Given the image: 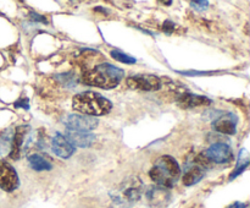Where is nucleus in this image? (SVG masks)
<instances>
[{"label": "nucleus", "instance_id": "nucleus-10", "mask_svg": "<svg viewBox=\"0 0 250 208\" xmlns=\"http://www.w3.org/2000/svg\"><path fill=\"white\" fill-rule=\"evenodd\" d=\"M170 198V192H168L166 188L160 187V186H158V187H151L150 190L146 192V200H148L149 205H150L151 207H164V206L167 205Z\"/></svg>", "mask_w": 250, "mask_h": 208}, {"label": "nucleus", "instance_id": "nucleus-19", "mask_svg": "<svg viewBox=\"0 0 250 208\" xmlns=\"http://www.w3.org/2000/svg\"><path fill=\"white\" fill-rule=\"evenodd\" d=\"M190 6L198 11H204L209 6V1H190Z\"/></svg>", "mask_w": 250, "mask_h": 208}, {"label": "nucleus", "instance_id": "nucleus-20", "mask_svg": "<svg viewBox=\"0 0 250 208\" xmlns=\"http://www.w3.org/2000/svg\"><path fill=\"white\" fill-rule=\"evenodd\" d=\"M163 29L166 32V33H171V32L173 31V23L171 21H166L165 23H164Z\"/></svg>", "mask_w": 250, "mask_h": 208}, {"label": "nucleus", "instance_id": "nucleus-12", "mask_svg": "<svg viewBox=\"0 0 250 208\" xmlns=\"http://www.w3.org/2000/svg\"><path fill=\"white\" fill-rule=\"evenodd\" d=\"M65 136L70 139V142L75 147H89L95 139L94 134H90V132L67 131Z\"/></svg>", "mask_w": 250, "mask_h": 208}, {"label": "nucleus", "instance_id": "nucleus-13", "mask_svg": "<svg viewBox=\"0 0 250 208\" xmlns=\"http://www.w3.org/2000/svg\"><path fill=\"white\" fill-rule=\"evenodd\" d=\"M26 134V126H19L15 131L14 139L11 143V152H10V157L12 159H19L20 153H21L22 143H23V137Z\"/></svg>", "mask_w": 250, "mask_h": 208}, {"label": "nucleus", "instance_id": "nucleus-14", "mask_svg": "<svg viewBox=\"0 0 250 208\" xmlns=\"http://www.w3.org/2000/svg\"><path fill=\"white\" fill-rule=\"evenodd\" d=\"M203 176H204V169L195 165L193 166L192 169H189V170L183 175L182 181L186 186H192L194 185V184L199 183L203 179Z\"/></svg>", "mask_w": 250, "mask_h": 208}, {"label": "nucleus", "instance_id": "nucleus-17", "mask_svg": "<svg viewBox=\"0 0 250 208\" xmlns=\"http://www.w3.org/2000/svg\"><path fill=\"white\" fill-rule=\"evenodd\" d=\"M248 164H249L248 153H247L246 149H242V152H239V161H238V163H237V166H236V169H234L233 174L229 176V180H232V179H234L236 176H238L239 174L243 173L244 169L248 166Z\"/></svg>", "mask_w": 250, "mask_h": 208}, {"label": "nucleus", "instance_id": "nucleus-15", "mask_svg": "<svg viewBox=\"0 0 250 208\" xmlns=\"http://www.w3.org/2000/svg\"><path fill=\"white\" fill-rule=\"evenodd\" d=\"M28 163L31 165V168L33 170L37 171H43V170H50L53 166H51L50 162L46 161L43 156L41 154H32V156L28 157Z\"/></svg>", "mask_w": 250, "mask_h": 208}, {"label": "nucleus", "instance_id": "nucleus-8", "mask_svg": "<svg viewBox=\"0 0 250 208\" xmlns=\"http://www.w3.org/2000/svg\"><path fill=\"white\" fill-rule=\"evenodd\" d=\"M19 187V175L11 164L0 161V188L4 191H14Z\"/></svg>", "mask_w": 250, "mask_h": 208}, {"label": "nucleus", "instance_id": "nucleus-22", "mask_svg": "<svg viewBox=\"0 0 250 208\" xmlns=\"http://www.w3.org/2000/svg\"><path fill=\"white\" fill-rule=\"evenodd\" d=\"M247 206L244 205L243 202H234L233 205H231V206H229V207L227 208H246Z\"/></svg>", "mask_w": 250, "mask_h": 208}, {"label": "nucleus", "instance_id": "nucleus-16", "mask_svg": "<svg viewBox=\"0 0 250 208\" xmlns=\"http://www.w3.org/2000/svg\"><path fill=\"white\" fill-rule=\"evenodd\" d=\"M215 131L225 135H234L236 134V124L234 121L229 119H220L214 122Z\"/></svg>", "mask_w": 250, "mask_h": 208}, {"label": "nucleus", "instance_id": "nucleus-4", "mask_svg": "<svg viewBox=\"0 0 250 208\" xmlns=\"http://www.w3.org/2000/svg\"><path fill=\"white\" fill-rule=\"evenodd\" d=\"M111 102L95 92H84L75 95L72 99V108L76 112L88 116L105 115L111 110Z\"/></svg>", "mask_w": 250, "mask_h": 208}, {"label": "nucleus", "instance_id": "nucleus-9", "mask_svg": "<svg viewBox=\"0 0 250 208\" xmlns=\"http://www.w3.org/2000/svg\"><path fill=\"white\" fill-rule=\"evenodd\" d=\"M51 149L54 153L60 158H70L75 152V146L70 142V139L65 135L56 132L55 136L51 139Z\"/></svg>", "mask_w": 250, "mask_h": 208}, {"label": "nucleus", "instance_id": "nucleus-21", "mask_svg": "<svg viewBox=\"0 0 250 208\" xmlns=\"http://www.w3.org/2000/svg\"><path fill=\"white\" fill-rule=\"evenodd\" d=\"M31 17L33 20H37V21H42V22H45V23H46V19H44V17H41V15L33 14V12H32Z\"/></svg>", "mask_w": 250, "mask_h": 208}, {"label": "nucleus", "instance_id": "nucleus-3", "mask_svg": "<svg viewBox=\"0 0 250 208\" xmlns=\"http://www.w3.org/2000/svg\"><path fill=\"white\" fill-rule=\"evenodd\" d=\"M150 179L160 187L171 188L181 176V168L177 161L171 156H163L155 162L149 171Z\"/></svg>", "mask_w": 250, "mask_h": 208}, {"label": "nucleus", "instance_id": "nucleus-11", "mask_svg": "<svg viewBox=\"0 0 250 208\" xmlns=\"http://www.w3.org/2000/svg\"><path fill=\"white\" fill-rule=\"evenodd\" d=\"M178 104L182 108H194L200 105L211 104V100L204 95L194 94V93H185L178 98Z\"/></svg>", "mask_w": 250, "mask_h": 208}, {"label": "nucleus", "instance_id": "nucleus-5", "mask_svg": "<svg viewBox=\"0 0 250 208\" xmlns=\"http://www.w3.org/2000/svg\"><path fill=\"white\" fill-rule=\"evenodd\" d=\"M63 124L68 131L90 132L98 126V120L93 116L82 114H70L65 116Z\"/></svg>", "mask_w": 250, "mask_h": 208}, {"label": "nucleus", "instance_id": "nucleus-1", "mask_svg": "<svg viewBox=\"0 0 250 208\" xmlns=\"http://www.w3.org/2000/svg\"><path fill=\"white\" fill-rule=\"evenodd\" d=\"M124 75L125 72L121 69L109 63H100L84 70L82 81L88 86H94L103 90H111L121 82Z\"/></svg>", "mask_w": 250, "mask_h": 208}, {"label": "nucleus", "instance_id": "nucleus-7", "mask_svg": "<svg viewBox=\"0 0 250 208\" xmlns=\"http://www.w3.org/2000/svg\"><path fill=\"white\" fill-rule=\"evenodd\" d=\"M127 85L136 90L153 92L161 87V81L155 75H134L127 78Z\"/></svg>", "mask_w": 250, "mask_h": 208}, {"label": "nucleus", "instance_id": "nucleus-18", "mask_svg": "<svg viewBox=\"0 0 250 208\" xmlns=\"http://www.w3.org/2000/svg\"><path fill=\"white\" fill-rule=\"evenodd\" d=\"M111 56L115 59V60L120 61V63H124V64H134L136 63V59L132 58L131 55H127V54L121 53V51L112 50Z\"/></svg>", "mask_w": 250, "mask_h": 208}, {"label": "nucleus", "instance_id": "nucleus-2", "mask_svg": "<svg viewBox=\"0 0 250 208\" xmlns=\"http://www.w3.org/2000/svg\"><path fill=\"white\" fill-rule=\"evenodd\" d=\"M143 192V185L142 181L137 176H131L122 181L117 187L110 192V200H111L114 208H129L136 205L141 198Z\"/></svg>", "mask_w": 250, "mask_h": 208}, {"label": "nucleus", "instance_id": "nucleus-6", "mask_svg": "<svg viewBox=\"0 0 250 208\" xmlns=\"http://www.w3.org/2000/svg\"><path fill=\"white\" fill-rule=\"evenodd\" d=\"M204 156L209 159L211 163L216 164H224L229 163L233 159V151H232L231 146L227 143H222V142H217V143L211 144L207 151L204 152Z\"/></svg>", "mask_w": 250, "mask_h": 208}]
</instances>
